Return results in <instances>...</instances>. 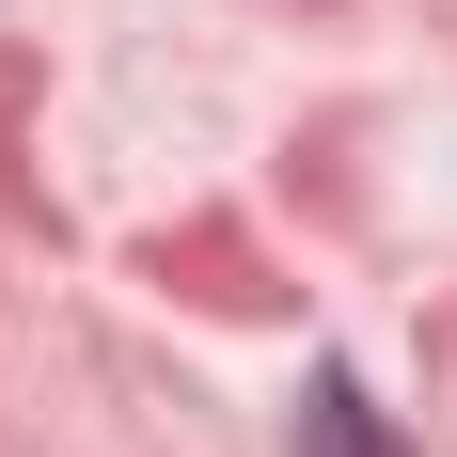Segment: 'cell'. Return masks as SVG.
I'll return each instance as SVG.
<instances>
[{"label":"cell","mask_w":457,"mask_h":457,"mask_svg":"<svg viewBox=\"0 0 457 457\" xmlns=\"http://www.w3.org/2000/svg\"><path fill=\"white\" fill-rule=\"evenodd\" d=\"M300 442H316V457H395V442L363 426V395H347V378H316V395H300Z\"/></svg>","instance_id":"cell-1"}]
</instances>
